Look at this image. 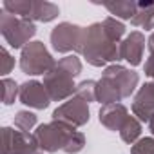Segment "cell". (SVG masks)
<instances>
[{
    "mask_svg": "<svg viewBox=\"0 0 154 154\" xmlns=\"http://www.w3.org/2000/svg\"><path fill=\"white\" fill-rule=\"evenodd\" d=\"M131 154H154V138H140L131 147Z\"/></svg>",
    "mask_w": 154,
    "mask_h": 154,
    "instance_id": "cell-21",
    "label": "cell"
},
{
    "mask_svg": "<svg viewBox=\"0 0 154 154\" xmlns=\"http://www.w3.org/2000/svg\"><path fill=\"white\" fill-rule=\"evenodd\" d=\"M89 103L84 102L78 96H72L67 102H63L62 105H58L53 112V120L58 122H65L72 127H82L89 122Z\"/></svg>",
    "mask_w": 154,
    "mask_h": 154,
    "instance_id": "cell-9",
    "label": "cell"
},
{
    "mask_svg": "<svg viewBox=\"0 0 154 154\" xmlns=\"http://www.w3.org/2000/svg\"><path fill=\"white\" fill-rule=\"evenodd\" d=\"M82 72V62L78 56L67 54L60 58L54 67L44 76V85L51 96V102H63L67 98H72L76 93L74 78Z\"/></svg>",
    "mask_w": 154,
    "mask_h": 154,
    "instance_id": "cell-3",
    "label": "cell"
},
{
    "mask_svg": "<svg viewBox=\"0 0 154 154\" xmlns=\"http://www.w3.org/2000/svg\"><path fill=\"white\" fill-rule=\"evenodd\" d=\"M103 8L114 18L132 20L138 11V2H134V0H120V2H112V4H103Z\"/></svg>",
    "mask_w": 154,
    "mask_h": 154,
    "instance_id": "cell-16",
    "label": "cell"
},
{
    "mask_svg": "<svg viewBox=\"0 0 154 154\" xmlns=\"http://www.w3.org/2000/svg\"><path fill=\"white\" fill-rule=\"evenodd\" d=\"M85 27L71 22H62L51 31V45L56 53H82Z\"/></svg>",
    "mask_w": 154,
    "mask_h": 154,
    "instance_id": "cell-7",
    "label": "cell"
},
{
    "mask_svg": "<svg viewBox=\"0 0 154 154\" xmlns=\"http://www.w3.org/2000/svg\"><path fill=\"white\" fill-rule=\"evenodd\" d=\"M143 69H145V74L149 76V78H152V80H154V54H150V56L145 60Z\"/></svg>",
    "mask_w": 154,
    "mask_h": 154,
    "instance_id": "cell-23",
    "label": "cell"
},
{
    "mask_svg": "<svg viewBox=\"0 0 154 154\" xmlns=\"http://www.w3.org/2000/svg\"><path fill=\"white\" fill-rule=\"evenodd\" d=\"M4 154H44L38 140L31 132H24L13 127L2 129Z\"/></svg>",
    "mask_w": 154,
    "mask_h": 154,
    "instance_id": "cell-8",
    "label": "cell"
},
{
    "mask_svg": "<svg viewBox=\"0 0 154 154\" xmlns=\"http://www.w3.org/2000/svg\"><path fill=\"white\" fill-rule=\"evenodd\" d=\"M60 15V9L53 2H45V0H31V11L27 20L31 22H51Z\"/></svg>",
    "mask_w": 154,
    "mask_h": 154,
    "instance_id": "cell-14",
    "label": "cell"
},
{
    "mask_svg": "<svg viewBox=\"0 0 154 154\" xmlns=\"http://www.w3.org/2000/svg\"><path fill=\"white\" fill-rule=\"evenodd\" d=\"M74 96L82 98V100L87 102V103L94 102V100H96V82H94V80H84V82H80L78 87H76Z\"/></svg>",
    "mask_w": 154,
    "mask_h": 154,
    "instance_id": "cell-20",
    "label": "cell"
},
{
    "mask_svg": "<svg viewBox=\"0 0 154 154\" xmlns=\"http://www.w3.org/2000/svg\"><path fill=\"white\" fill-rule=\"evenodd\" d=\"M100 123L103 127H107L109 131H122L123 123L127 122V118L131 116L127 107L120 102V103H111V105H102L100 109Z\"/></svg>",
    "mask_w": 154,
    "mask_h": 154,
    "instance_id": "cell-13",
    "label": "cell"
},
{
    "mask_svg": "<svg viewBox=\"0 0 154 154\" xmlns=\"http://www.w3.org/2000/svg\"><path fill=\"white\" fill-rule=\"evenodd\" d=\"M138 82L140 76L136 71L120 63L107 65L102 72V78L96 82V102L102 105L120 103L136 91Z\"/></svg>",
    "mask_w": 154,
    "mask_h": 154,
    "instance_id": "cell-1",
    "label": "cell"
},
{
    "mask_svg": "<svg viewBox=\"0 0 154 154\" xmlns=\"http://www.w3.org/2000/svg\"><path fill=\"white\" fill-rule=\"evenodd\" d=\"M120 136H122V140H123L125 143L134 145V143L140 140V136H141V122H140L134 114L129 116L127 122L123 123L122 131H120Z\"/></svg>",
    "mask_w": 154,
    "mask_h": 154,
    "instance_id": "cell-17",
    "label": "cell"
},
{
    "mask_svg": "<svg viewBox=\"0 0 154 154\" xmlns=\"http://www.w3.org/2000/svg\"><path fill=\"white\" fill-rule=\"evenodd\" d=\"M36 125V114L31 111H18L15 116V129L29 132L33 127Z\"/></svg>",
    "mask_w": 154,
    "mask_h": 154,
    "instance_id": "cell-19",
    "label": "cell"
},
{
    "mask_svg": "<svg viewBox=\"0 0 154 154\" xmlns=\"http://www.w3.org/2000/svg\"><path fill=\"white\" fill-rule=\"evenodd\" d=\"M131 24L145 31L154 29V2H138V11Z\"/></svg>",
    "mask_w": 154,
    "mask_h": 154,
    "instance_id": "cell-15",
    "label": "cell"
},
{
    "mask_svg": "<svg viewBox=\"0 0 154 154\" xmlns=\"http://www.w3.org/2000/svg\"><path fill=\"white\" fill-rule=\"evenodd\" d=\"M147 47H149V53L154 54V31L150 33V36H149V40H147Z\"/></svg>",
    "mask_w": 154,
    "mask_h": 154,
    "instance_id": "cell-24",
    "label": "cell"
},
{
    "mask_svg": "<svg viewBox=\"0 0 154 154\" xmlns=\"http://www.w3.org/2000/svg\"><path fill=\"white\" fill-rule=\"evenodd\" d=\"M54 58L53 54L47 51L44 42H29L22 53H20V69L22 72L29 74V76H38V74H47L53 67H54Z\"/></svg>",
    "mask_w": 154,
    "mask_h": 154,
    "instance_id": "cell-6",
    "label": "cell"
},
{
    "mask_svg": "<svg viewBox=\"0 0 154 154\" xmlns=\"http://www.w3.org/2000/svg\"><path fill=\"white\" fill-rule=\"evenodd\" d=\"M33 134L36 136L44 152H56V150H65V147L76 134V127L65 122L53 120L49 123L38 125Z\"/></svg>",
    "mask_w": 154,
    "mask_h": 154,
    "instance_id": "cell-5",
    "label": "cell"
},
{
    "mask_svg": "<svg viewBox=\"0 0 154 154\" xmlns=\"http://www.w3.org/2000/svg\"><path fill=\"white\" fill-rule=\"evenodd\" d=\"M120 44L109 31L103 27L102 22H94L85 27V40L82 47V56L94 67H103L107 63H118L120 58Z\"/></svg>",
    "mask_w": 154,
    "mask_h": 154,
    "instance_id": "cell-2",
    "label": "cell"
},
{
    "mask_svg": "<svg viewBox=\"0 0 154 154\" xmlns=\"http://www.w3.org/2000/svg\"><path fill=\"white\" fill-rule=\"evenodd\" d=\"M18 94H20V87H18V84L15 82V80H11V78H6L2 80V102H4V105H11V103H15V100L18 98Z\"/></svg>",
    "mask_w": 154,
    "mask_h": 154,
    "instance_id": "cell-18",
    "label": "cell"
},
{
    "mask_svg": "<svg viewBox=\"0 0 154 154\" xmlns=\"http://www.w3.org/2000/svg\"><path fill=\"white\" fill-rule=\"evenodd\" d=\"M18 100L31 107V109H45L49 103H51V96L44 85V82H38V80H27L20 85V94H18Z\"/></svg>",
    "mask_w": 154,
    "mask_h": 154,
    "instance_id": "cell-10",
    "label": "cell"
},
{
    "mask_svg": "<svg viewBox=\"0 0 154 154\" xmlns=\"http://www.w3.org/2000/svg\"><path fill=\"white\" fill-rule=\"evenodd\" d=\"M15 67V58L9 54V51L6 47L0 49V72L4 74V78H6V74H9Z\"/></svg>",
    "mask_w": 154,
    "mask_h": 154,
    "instance_id": "cell-22",
    "label": "cell"
},
{
    "mask_svg": "<svg viewBox=\"0 0 154 154\" xmlns=\"http://www.w3.org/2000/svg\"><path fill=\"white\" fill-rule=\"evenodd\" d=\"M132 114L147 123L154 116V82H147L138 89L132 100Z\"/></svg>",
    "mask_w": 154,
    "mask_h": 154,
    "instance_id": "cell-11",
    "label": "cell"
},
{
    "mask_svg": "<svg viewBox=\"0 0 154 154\" xmlns=\"http://www.w3.org/2000/svg\"><path fill=\"white\" fill-rule=\"evenodd\" d=\"M143 53H145V35L140 31H132L120 44V58L131 63L132 67L141 63Z\"/></svg>",
    "mask_w": 154,
    "mask_h": 154,
    "instance_id": "cell-12",
    "label": "cell"
},
{
    "mask_svg": "<svg viewBox=\"0 0 154 154\" xmlns=\"http://www.w3.org/2000/svg\"><path fill=\"white\" fill-rule=\"evenodd\" d=\"M0 33L13 49H24L36 35V26L27 18L15 17L2 9V13H0Z\"/></svg>",
    "mask_w": 154,
    "mask_h": 154,
    "instance_id": "cell-4",
    "label": "cell"
},
{
    "mask_svg": "<svg viewBox=\"0 0 154 154\" xmlns=\"http://www.w3.org/2000/svg\"><path fill=\"white\" fill-rule=\"evenodd\" d=\"M149 131H150V132H152V136H154V116L149 120Z\"/></svg>",
    "mask_w": 154,
    "mask_h": 154,
    "instance_id": "cell-25",
    "label": "cell"
}]
</instances>
